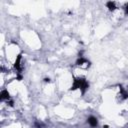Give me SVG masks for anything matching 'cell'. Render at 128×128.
<instances>
[{
  "label": "cell",
  "mask_w": 128,
  "mask_h": 128,
  "mask_svg": "<svg viewBox=\"0 0 128 128\" xmlns=\"http://www.w3.org/2000/svg\"><path fill=\"white\" fill-rule=\"evenodd\" d=\"M89 87V84L87 83V81L85 79H80V78H76V79H74V83L71 87V90H75L77 88L79 89H81L82 91V94L85 93L86 89Z\"/></svg>",
  "instance_id": "cell-1"
},
{
  "label": "cell",
  "mask_w": 128,
  "mask_h": 128,
  "mask_svg": "<svg viewBox=\"0 0 128 128\" xmlns=\"http://www.w3.org/2000/svg\"><path fill=\"white\" fill-rule=\"evenodd\" d=\"M87 122H88L91 126H93V127H96L97 126V119L95 118V117H93V116H90L88 119H87Z\"/></svg>",
  "instance_id": "cell-2"
},
{
  "label": "cell",
  "mask_w": 128,
  "mask_h": 128,
  "mask_svg": "<svg viewBox=\"0 0 128 128\" xmlns=\"http://www.w3.org/2000/svg\"><path fill=\"white\" fill-rule=\"evenodd\" d=\"M0 97H1L2 100H3V99H9L10 97H9L8 91H7V90H3V91L1 92V94H0Z\"/></svg>",
  "instance_id": "cell-3"
},
{
  "label": "cell",
  "mask_w": 128,
  "mask_h": 128,
  "mask_svg": "<svg viewBox=\"0 0 128 128\" xmlns=\"http://www.w3.org/2000/svg\"><path fill=\"white\" fill-rule=\"evenodd\" d=\"M21 54H19L18 55V57H17V59H16V62H15V64H14V67L17 69V70H20V60H21Z\"/></svg>",
  "instance_id": "cell-4"
},
{
  "label": "cell",
  "mask_w": 128,
  "mask_h": 128,
  "mask_svg": "<svg viewBox=\"0 0 128 128\" xmlns=\"http://www.w3.org/2000/svg\"><path fill=\"white\" fill-rule=\"evenodd\" d=\"M107 7L109 8V10H114L116 7H115V3L114 2H112V1H110V2H107Z\"/></svg>",
  "instance_id": "cell-5"
},
{
  "label": "cell",
  "mask_w": 128,
  "mask_h": 128,
  "mask_svg": "<svg viewBox=\"0 0 128 128\" xmlns=\"http://www.w3.org/2000/svg\"><path fill=\"white\" fill-rule=\"evenodd\" d=\"M83 63H89V62H87L86 60H85L84 58H82V57H80V58L77 60V62H76L77 65H82Z\"/></svg>",
  "instance_id": "cell-6"
},
{
  "label": "cell",
  "mask_w": 128,
  "mask_h": 128,
  "mask_svg": "<svg viewBox=\"0 0 128 128\" xmlns=\"http://www.w3.org/2000/svg\"><path fill=\"white\" fill-rule=\"evenodd\" d=\"M125 12H126V14H128V4L125 6Z\"/></svg>",
  "instance_id": "cell-7"
},
{
  "label": "cell",
  "mask_w": 128,
  "mask_h": 128,
  "mask_svg": "<svg viewBox=\"0 0 128 128\" xmlns=\"http://www.w3.org/2000/svg\"><path fill=\"white\" fill-rule=\"evenodd\" d=\"M103 128H108V126H107V125H105V126H103Z\"/></svg>",
  "instance_id": "cell-8"
}]
</instances>
